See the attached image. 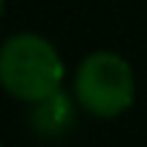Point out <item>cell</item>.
<instances>
[{"mask_svg": "<svg viewBox=\"0 0 147 147\" xmlns=\"http://www.w3.org/2000/svg\"><path fill=\"white\" fill-rule=\"evenodd\" d=\"M66 66L55 43L38 32H15L0 43V87L20 104H40L61 92Z\"/></svg>", "mask_w": 147, "mask_h": 147, "instance_id": "6da1fadb", "label": "cell"}, {"mask_svg": "<svg viewBox=\"0 0 147 147\" xmlns=\"http://www.w3.org/2000/svg\"><path fill=\"white\" fill-rule=\"evenodd\" d=\"M72 98L92 118H118L136 101V72L118 52H90L72 75Z\"/></svg>", "mask_w": 147, "mask_h": 147, "instance_id": "7a4b0ae2", "label": "cell"}, {"mask_svg": "<svg viewBox=\"0 0 147 147\" xmlns=\"http://www.w3.org/2000/svg\"><path fill=\"white\" fill-rule=\"evenodd\" d=\"M75 110H78L75 98H69L63 92H55L52 98L29 107V127L40 138H49V141L61 138L75 124Z\"/></svg>", "mask_w": 147, "mask_h": 147, "instance_id": "3957f363", "label": "cell"}, {"mask_svg": "<svg viewBox=\"0 0 147 147\" xmlns=\"http://www.w3.org/2000/svg\"><path fill=\"white\" fill-rule=\"evenodd\" d=\"M3 6H6V0H0V18H3Z\"/></svg>", "mask_w": 147, "mask_h": 147, "instance_id": "277c9868", "label": "cell"}, {"mask_svg": "<svg viewBox=\"0 0 147 147\" xmlns=\"http://www.w3.org/2000/svg\"><path fill=\"white\" fill-rule=\"evenodd\" d=\"M0 147H3V144H0Z\"/></svg>", "mask_w": 147, "mask_h": 147, "instance_id": "5b68a950", "label": "cell"}]
</instances>
